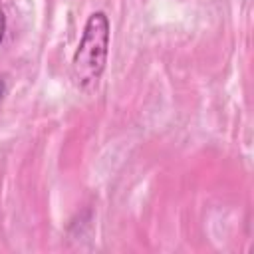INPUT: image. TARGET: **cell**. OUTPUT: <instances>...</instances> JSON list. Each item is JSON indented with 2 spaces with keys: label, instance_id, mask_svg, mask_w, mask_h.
Instances as JSON below:
<instances>
[{
  "label": "cell",
  "instance_id": "cell-1",
  "mask_svg": "<svg viewBox=\"0 0 254 254\" xmlns=\"http://www.w3.org/2000/svg\"><path fill=\"white\" fill-rule=\"evenodd\" d=\"M109 20L103 12H93L85 22L81 42L73 54V77L79 87L97 83L107 64Z\"/></svg>",
  "mask_w": 254,
  "mask_h": 254
},
{
  "label": "cell",
  "instance_id": "cell-2",
  "mask_svg": "<svg viewBox=\"0 0 254 254\" xmlns=\"http://www.w3.org/2000/svg\"><path fill=\"white\" fill-rule=\"evenodd\" d=\"M4 32H6V16H4V12L0 10V42H2V38H4Z\"/></svg>",
  "mask_w": 254,
  "mask_h": 254
},
{
  "label": "cell",
  "instance_id": "cell-3",
  "mask_svg": "<svg viewBox=\"0 0 254 254\" xmlns=\"http://www.w3.org/2000/svg\"><path fill=\"white\" fill-rule=\"evenodd\" d=\"M4 91H6V85H4V79H2V75H0V99L4 97Z\"/></svg>",
  "mask_w": 254,
  "mask_h": 254
}]
</instances>
